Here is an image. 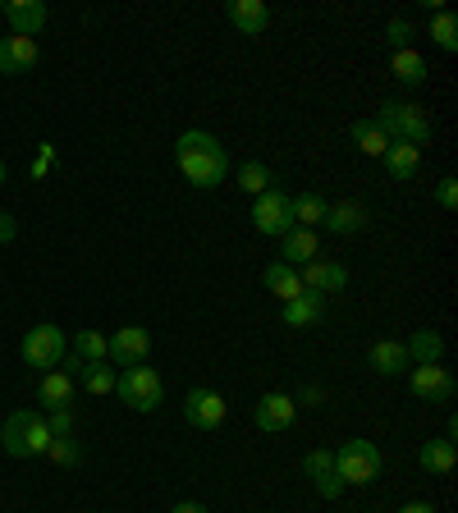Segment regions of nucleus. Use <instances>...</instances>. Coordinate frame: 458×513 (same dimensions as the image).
<instances>
[{"label":"nucleus","instance_id":"f257e3e1","mask_svg":"<svg viewBox=\"0 0 458 513\" xmlns=\"http://www.w3.org/2000/svg\"><path fill=\"white\" fill-rule=\"evenodd\" d=\"M175 165H179V175H184L193 188H216V184H225V175H229L225 147H220L211 133H202V129L179 133Z\"/></svg>","mask_w":458,"mask_h":513},{"label":"nucleus","instance_id":"f03ea898","mask_svg":"<svg viewBox=\"0 0 458 513\" xmlns=\"http://www.w3.org/2000/svg\"><path fill=\"white\" fill-rule=\"evenodd\" d=\"M0 445H5L10 459H42L46 445H51L46 413H37V408H19V413H10L5 426H0Z\"/></svg>","mask_w":458,"mask_h":513},{"label":"nucleus","instance_id":"7ed1b4c3","mask_svg":"<svg viewBox=\"0 0 458 513\" xmlns=\"http://www.w3.org/2000/svg\"><path fill=\"white\" fill-rule=\"evenodd\" d=\"M115 394H120V404L133 408V413H156L165 404V385H161V372L138 362V367H124L115 376Z\"/></svg>","mask_w":458,"mask_h":513},{"label":"nucleus","instance_id":"20e7f679","mask_svg":"<svg viewBox=\"0 0 458 513\" xmlns=\"http://www.w3.org/2000/svg\"><path fill=\"white\" fill-rule=\"evenodd\" d=\"M376 124L385 129V138L390 142H413V147H422L426 138H431V115H426L417 101H385L381 115H376Z\"/></svg>","mask_w":458,"mask_h":513},{"label":"nucleus","instance_id":"39448f33","mask_svg":"<svg viewBox=\"0 0 458 513\" xmlns=\"http://www.w3.org/2000/svg\"><path fill=\"white\" fill-rule=\"evenodd\" d=\"M335 472L344 486H371V481L381 477V449L371 445V440H344L335 449Z\"/></svg>","mask_w":458,"mask_h":513},{"label":"nucleus","instance_id":"423d86ee","mask_svg":"<svg viewBox=\"0 0 458 513\" xmlns=\"http://www.w3.org/2000/svg\"><path fill=\"white\" fill-rule=\"evenodd\" d=\"M19 353H23L28 367H37V372H55L60 358H65V330L51 326V321H42V326H33L28 335H23Z\"/></svg>","mask_w":458,"mask_h":513},{"label":"nucleus","instance_id":"0eeeda50","mask_svg":"<svg viewBox=\"0 0 458 513\" xmlns=\"http://www.w3.org/2000/svg\"><path fill=\"white\" fill-rule=\"evenodd\" d=\"M252 225L262 234H289L294 230V207H289V193L284 188H266L257 202H252Z\"/></svg>","mask_w":458,"mask_h":513},{"label":"nucleus","instance_id":"6e6552de","mask_svg":"<svg viewBox=\"0 0 458 513\" xmlns=\"http://www.w3.org/2000/svg\"><path fill=\"white\" fill-rule=\"evenodd\" d=\"M408 390L426 404H454V372L431 362V367H408Z\"/></svg>","mask_w":458,"mask_h":513},{"label":"nucleus","instance_id":"1a4fd4ad","mask_svg":"<svg viewBox=\"0 0 458 513\" xmlns=\"http://www.w3.org/2000/svg\"><path fill=\"white\" fill-rule=\"evenodd\" d=\"M147 353H152V330H147V326H120L115 335H110L106 358L120 362V372H124V367H138V362H147Z\"/></svg>","mask_w":458,"mask_h":513},{"label":"nucleus","instance_id":"9d476101","mask_svg":"<svg viewBox=\"0 0 458 513\" xmlns=\"http://www.w3.org/2000/svg\"><path fill=\"white\" fill-rule=\"evenodd\" d=\"M225 413H229V404L216 390H188L184 394V422L197 426V431H216V426L225 422Z\"/></svg>","mask_w":458,"mask_h":513},{"label":"nucleus","instance_id":"9b49d317","mask_svg":"<svg viewBox=\"0 0 458 513\" xmlns=\"http://www.w3.org/2000/svg\"><path fill=\"white\" fill-rule=\"evenodd\" d=\"M298 417V399L294 394H262L257 404H252V422L262 426V431H289Z\"/></svg>","mask_w":458,"mask_h":513},{"label":"nucleus","instance_id":"f8f14e48","mask_svg":"<svg viewBox=\"0 0 458 513\" xmlns=\"http://www.w3.org/2000/svg\"><path fill=\"white\" fill-rule=\"evenodd\" d=\"M303 472L312 477L321 500H339V495H344V481H339V472H335V449H312L303 459Z\"/></svg>","mask_w":458,"mask_h":513},{"label":"nucleus","instance_id":"ddd939ff","mask_svg":"<svg viewBox=\"0 0 458 513\" xmlns=\"http://www.w3.org/2000/svg\"><path fill=\"white\" fill-rule=\"evenodd\" d=\"M298 280H303V289H312V294H339V289L349 284V266L312 257L307 266H298Z\"/></svg>","mask_w":458,"mask_h":513},{"label":"nucleus","instance_id":"4468645a","mask_svg":"<svg viewBox=\"0 0 458 513\" xmlns=\"http://www.w3.org/2000/svg\"><path fill=\"white\" fill-rule=\"evenodd\" d=\"M367 362H371V372L376 376H408V367H413L404 339H376L371 353H367Z\"/></svg>","mask_w":458,"mask_h":513},{"label":"nucleus","instance_id":"2eb2a0df","mask_svg":"<svg viewBox=\"0 0 458 513\" xmlns=\"http://www.w3.org/2000/svg\"><path fill=\"white\" fill-rule=\"evenodd\" d=\"M312 257H321V239H317V230H303V225H294L289 234H280V262L284 266H307Z\"/></svg>","mask_w":458,"mask_h":513},{"label":"nucleus","instance_id":"dca6fc26","mask_svg":"<svg viewBox=\"0 0 458 513\" xmlns=\"http://www.w3.org/2000/svg\"><path fill=\"white\" fill-rule=\"evenodd\" d=\"M37 42L33 37H0V74H28L37 65Z\"/></svg>","mask_w":458,"mask_h":513},{"label":"nucleus","instance_id":"f3484780","mask_svg":"<svg viewBox=\"0 0 458 513\" xmlns=\"http://www.w3.org/2000/svg\"><path fill=\"white\" fill-rule=\"evenodd\" d=\"M5 19H10V33L14 37H33L42 33V23H46V5L42 0H10L5 5Z\"/></svg>","mask_w":458,"mask_h":513},{"label":"nucleus","instance_id":"a211bd4d","mask_svg":"<svg viewBox=\"0 0 458 513\" xmlns=\"http://www.w3.org/2000/svg\"><path fill=\"white\" fill-rule=\"evenodd\" d=\"M321 321H326V294H312V289H303L294 303H284V326L307 330V326H321Z\"/></svg>","mask_w":458,"mask_h":513},{"label":"nucleus","instance_id":"6ab92c4d","mask_svg":"<svg viewBox=\"0 0 458 513\" xmlns=\"http://www.w3.org/2000/svg\"><path fill=\"white\" fill-rule=\"evenodd\" d=\"M229 23L243 37H262L266 23H271V10H266V0H229Z\"/></svg>","mask_w":458,"mask_h":513},{"label":"nucleus","instance_id":"aec40b11","mask_svg":"<svg viewBox=\"0 0 458 513\" xmlns=\"http://www.w3.org/2000/svg\"><path fill=\"white\" fill-rule=\"evenodd\" d=\"M321 225L330 234H358V230H367V207L362 202H330Z\"/></svg>","mask_w":458,"mask_h":513},{"label":"nucleus","instance_id":"412c9836","mask_svg":"<svg viewBox=\"0 0 458 513\" xmlns=\"http://www.w3.org/2000/svg\"><path fill=\"white\" fill-rule=\"evenodd\" d=\"M417 463H422V472H431V477H445L458 463V445L454 440H426V445L417 449Z\"/></svg>","mask_w":458,"mask_h":513},{"label":"nucleus","instance_id":"4be33fe9","mask_svg":"<svg viewBox=\"0 0 458 513\" xmlns=\"http://www.w3.org/2000/svg\"><path fill=\"white\" fill-rule=\"evenodd\" d=\"M37 404H42V413H51V408H69L74 404V381H69L65 372H46L42 385H37Z\"/></svg>","mask_w":458,"mask_h":513},{"label":"nucleus","instance_id":"5701e85b","mask_svg":"<svg viewBox=\"0 0 458 513\" xmlns=\"http://www.w3.org/2000/svg\"><path fill=\"white\" fill-rule=\"evenodd\" d=\"M381 161H385V170H390V179H399V184H404V179H413V175H417L422 147H413V142H390Z\"/></svg>","mask_w":458,"mask_h":513},{"label":"nucleus","instance_id":"b1692460","mask_svg":"<svg viewBox=\"0 0 458 513\" xmlns=\"http://www.w3.org/2000/svg\"><path fill=\"white\" fill-rule=\"evenodd\" d=\"M390 74L399 78L404 88H422V83H426L422 51H413V46H404V51H390Z\"/></svg>","mask_w":458,"mask_h":513},{"label":"nucleus","instance_id":"393cba45","mask_svg":"<svg viewBox=\"0 0 458 513\" xmlns=\"http://www.w3.org/2000/svg\"><path fill=\"white\" fill-rule=\"evenodd\" d=\"M262 280H266V289H271L280 303H294V298L303 294V280H298V271H294V266H284V262H271V266H266Z\"/></svg>","mask_w":458,"mask_h":513},{"label":"nucleus","instance_id":"a878e982","mask_svg":"<svg viewBox=\"0 0 458 513\" xmlns=\"http://www.w3.org/2000/svg\"><path fill=\"white\" fill-rule=\"evenodd\" d=\"M404 349H408V358H413V367H431V362L445 358V339H440L436 330H417Z\"/></svg>","mask_w":458,"mask_h":513},{"label":"nucleus","instance_id":"bb28decb","mask_svg":"<svg viewBox=\"0 0 458 513\" xmlns=\"http://www.w3.org/2000/svg\"><path fill=\"white\" fill-rule=\"evenodd\" d=\"M349 138H353V147H358L362 156H376V161H381L385 147H390V138H385V129L376 120H358L349 129Z\"/></svg>","mask_w":458,"mask_h":513},{"label":"nucleus","instance_id":"cd10ccee","mask_svg":"<svg viewBox=\"0 0 458 513\" xmlns=\"http://www.w3.org/2000/svg\"><path fill=\"white\" fill-rule=\"evenodd\" d=\"M289 207H294V225H303V230H317L321 220H326V197L321 193H298V197H289Z\"/></svg>","mask_w":458,"mask_h":513},{"label":"nucleus","instance_id":"c85d7f7f","mask_svg":"<svg viewBox=\"0 0 458 513\" xmlns=\"http://www.w3.org/2000/svg\"><path fill=\"white\" fill-rule=\"evenodd\" d=\"M234 179H239V188H243L248 197H262L266 188H275L271 165H262V161H243V165H239V175H234Z\"/></svg>","mask_w":458,"mask_h":513},{"label":"nucleus","instance_id":"c756f323","mask_svg":"<svg viewBox=\"0 0 458 513\" xmlns=\"http://www.w3.org/2000/svg\"><path fill=\"white\" fill-rule=\"evenodd\" d=\"M106 349H110V339L101 330H78L74 335V353L83 362H106Z\"/></svg>","mask_w":458,"mask_h":513},{"label":"nucleus","instance_id":"7c9ffc66","mask_svg":"<svg viewBox=\"0 0 458 513\" xmlns=\"http://www.w3.org/2000/svg\"><path fill=\"white\" fill-rule=\"evenodd\" d=\"M431 42H436L440 51H458V19L449 10L431 14Z\"/></svg>","mask_w":458,"mask_h":513},{"label":"nucleus","instance_id":"2f4dec72","mask_svg":"<svg viewBox=\"0 0 458 513\" xmlns=\"http://www.w3.org/2000/svg\"><path fill=\"white\" fill-rule=\"evenodd\" d=\"M46 459L60 463V468H78V463H83V449H78L74 436H51V445H46Z\"/></svg>","mask_w":458,"mask_h":513},{"label":"nucleus","instance_id":"473e14b6","mask_svg":"<svg viewBox=\"0 0 458 513\" xmlns=\"http://www.w3.org/2000/svg\"><path fill=\"white\" fill-rule=\"evenodd\" d=\"M83 385H88L92 394H115V372H110V367H101V362H88Z\"/></svg>","mask_w":458,"mask_h":513},{"label":"nucleus","instance_id":"72a5a7b5","mask_svg":"<svg viewBox=\"0 0 458 513\" xmlns=\"http://www.w3.org/2000/svg\"><path fill=\"white\" fill-rule=\"evenodd\" d=\"M46 431L51 436H74V408H51L46 413Z\"/></svg>","mask_w":458,"mask_h":513},{"label":"nucleus","instance_id":"f704fd0d","mask_svg":"<svg viewBox=\"0 0 458 513\" xmlns=\"http://www.w3.org/2000/svg\"><path fill=\"white\" fill-rule=\"evenodd\" d=\"M385 37H390V51H404V46L413 42V23H408V19H390Z\"/></svg>","mask_w":458,"mask_h":513},{"label":"nucleus","instance_id":"c9c22d12","mask_svg":"<svg viewBox=\"0 0 458 513\" xmlns=\"http://www.w3.org/2000/svg\"><path fill=\"white\" fill-rule=\"evenodd\" d=\"M436 202H440V207H445V211H454V207H458V179H454V175H445V179H440V188H436Z\"/></svg>","mask_w":458,"mask_h":513},{"label":"nucleus","instance_id":"e433bc0d","mask_svg":"<svg viewBox=\"0 0 458 513\" xmlns=\"http://www.w3.org/2000/svg\"><path fill=\"white\" fill-rule=\"evenodd\" d=\"M60 362H65V376H69V381H83V372H88V362L78 358V353H65Z\"/></svg>","mask_w":458,"mask_h":513},{"label":"nucleus","instance_id":"4c0bfd02","mask_svg":"<svg viewBox=\"0 0 458 513\" xmlns=\"http://www.w3.org/2000/svg\"><path fill=\"white\" fill-rule=\"evenodd\" d=\"M14 234H19V225H14V216H10V211H0V243H10Z\"/></svg>","mask_w":458,"mask_h":513},{"label":"nucleus","instance_id":"58836bf2","mask_svg":"<svg viewBox=\"0 0 458 513\" xmlns=\"http://www.w3.org/2000/svg\"><path fill=\"white\" fill-rule=\"evenodd\" d=\"M303 399L312 408H321V404H326V390H317V385H303Z\"/></svg>","mask_w":458,"mask_h":513},{"label":"nucleus","instance_id":"ea45409f","mask_svg":"<svg viewBox=\"0 0 458 513\" xmlns=\"http://www.w3.org/2000/svg\"><path fill=\"white\" fill-rule=\"evenodd\" d=\"M170 513H211V509H207V504H197V500H184V504H175Z\"/></svg>","mask_w":458,"mask_h":513},{"label":"nucleus","instance_id":"a19ab883","mask_svg":"<svg viewBox=\"0 0 458 513\" xmlns=\"http://www.w3.org/2000/svg\"><path fill=\"white\" fill-rule=\"evenodd\" d=\"M399 513H436V504H426V500H413V504H404Z\"/></svg>","mask_w":458,"mask_h":513},{"label":"nucleus","instance_id":"79ce46f5","mask_svg":"<svg viewBox=\"0 0 458 513\" xmlns=\"http://www.w3.org/2000/svg\"><path fill=\"white\" fill-rule=\"evenodd\" d=\"M0 184H5V161H0Z\"/></svg>","mask_w":458,"mask_h":513},{"label":"nucleus","instance_id":"37998d69","mask_svg":"<svg viewBox=\"0 0 458 513\" xmlns=\"http://www.w3.org/2000/svg\"><path fill=\"white\" fill-rule=\"evenodd\" d=\"M0 14H5V5H0Z\"/></svg>","mask_w":458,"mask_h":513}]
</instances>
